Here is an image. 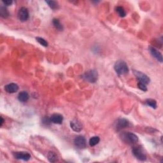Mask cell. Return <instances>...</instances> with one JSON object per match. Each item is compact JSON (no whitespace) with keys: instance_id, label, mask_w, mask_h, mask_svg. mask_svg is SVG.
<instances>
[{"instance_id":"obj_1","label":"cell","mask_w":163,"mask_h":163,"mask_svg":"<svg viewBox=\"0 0 163 163\" xmlns=\"http://www.w3.org/2000/svg\"><path fill=\"white\" fill-rule=\"evenodd\" d=\"M115 71L118 75H125L129 72V68L126 62L122 60L117 61L114 65Z\"/></svg>"},{"instance_id":"obj_2","label":"cell","mask_w":163,"mask_h":163,"mask_svg":"<svg viewBox=\"0 0 163 163\" xmlns=\"http://www.w3.org/2000/svg\"><path fill=\"white\" fill-rule=\"evenodd\" d=\"M133 155L140 161H145L146 155L143 149L141 146H135L132 150Z\"/></svg>"},{"instance_id":"obj_3","label":"cell","mask_w":163,"mask_h":163,"mask_svg":"<svg viewBox=\"0 0 163 163\" xmlns=\"http://www.w3.org/2000/svg\"><path fill=\"white\" fill-rule=\"evenodd\" d=\"M83 78L86 80L90 83H95L98 80V72L94 70H89L84 73Z\"/></svg>"},{"instance_id":"obj_4","label":"cell","mask_w":163,"mask_h":163,"mask_svg":"<svg viewBox=\"0 0 163 163\" xmlns=\"http://www.w3.org/2000/svg\"><path fill=\"white\" fill-rule=\"evenodd\" d=\"M122 140L129 144H135L138 141V137L133 133H124L122 134Z\"/></svg>"},{"instance_id":"obj_5","label":"cell","mask_w":163,"mask_h":163,"mask_svg":"<svg viewBox=\"0 0 163 163\" xmlns=\"http://www.w3.org/2000/svg\"><path fill=\"white\" fill-rule=\"evenodd\" d=\"M134 74L135 75L136 78H138V80H139V82L143 83L145 84V85H146V84H149L150 83V80L149 77L146 75H145V73H141V71H139L134 70Z\"/></svg>"},{"instance_id":"obj_6","label":"cell","mask_w":163,"mask_h":163,"mask_svg":"<svg viewBox=\"0 0 163 163\" xmlns=\"http://www.w3.org/2000/svg\"><path fill=\"white\" fill-rule=\"evenodd\" d=\"M29 10L27 8L22 7L20 8L18 12V18L19 19L22 21V22H25L29 19Z\"/></svg>"},{"instance_id":"obj_7","label":"cell","mask_w":163,"mask_h":163,"mask_svg":"<svg viewBox=\"0 0 163 163\" xmlns=\"http://www.w3.org/2000/svg\"><path fill=\"white\" fill-rule=\"evenodd\" d=\"M74 144L78 149H85L87 144L86 140L83 136H78L74 140Z\"/></svg>"},{"instance_id":"obj_8","label":"cell","mask_w":163,"mask_h":163,"mask_svg":"<svg viewBox=\"0 0 163 163\" xmlns=\"http://www.w3.org/2000/svg\"><path fill=\"white\" fill-rule=\"evenodd\" d=\"M15 159L19 160H23L28 161L31 159V155L28 152H16L13 153Z\"/></svg>"},{"instance_id":"obj_9","label":"cell","mask_w":163,"mask_h":163,"mask_svg":"<svg viewBox=\"0 0 163 163\" xmlns=\"http://www.w3.org/2000/svg\"><path fill=\"white\" fill-rule=\"evenodd\" d=\"M130 125V122L125 119H119L115 123V128L117 131L126 128Z\"/></svg>"},{"instance_id":"obj_10","label":"cell","mask_w":163,"mask_h":163,"mask_svg":"<svg viewBox=\"0 0 163 163\" xmlns=\"http://www.w3.org/2000/svg\"><path fill=\"white\" fill-rule=\"evenodd\" d=\"M5 90L8 93H15L18 91L19 86L15 83H10L5 86Z\"/></svg>"},{"instance_id":"obj_11","label":"cell","mask_w":163,"mask_h":163,"mask_svg":"<svg viewBox=\"0 0 163 163\" xmlns=\"http://www.w3.org/2000/svg\"><path fill=\"white\" fill-rule=\"evenodd\" d=\"M149 50H150V54H152V56H153L154 57H155V58L157 61L161 62H162V54L158 50H157L156 49H155L154 47H149Z\"/></svg>"},{"instance_id":"obj_12","label":"cell","mask_w":163,"mask_h":163,"mask_svg":"<svg viewBox=\"0 0 163 163\" xmlns=\"http://www.w3.org/2000/svg\"><path fill=\"white\" fill-rule=\"evenodd\" d=\"M50 119V121L52 123L57 124H61L63 121V117L61 114L54 113L51 115Z\"/></svg>"},{"instance_id":"obj_13","label":"cell","mask_w":163,"mask_h":163,"mask_svg":"<svg viewBox=\"0 0 163 163\" xmlns=\"http://www.w3.org/2000/svg\"><path fill=\"white\" fill-rule=\"evenodd\" d=\"M71 128L75 132H80L82 129V125L77 120H73L70 122Z\"/></svg>"},{"instance_id":"obj_14","label":"cell","mask_w":163,"mask_h":163,"mask_svg":"<svg viewBox=\"0 0 163 163\" xmlns=\"http://www.w3.org/2000/svg\"><path fill=\"white\" fill-rule=\"evenodd\" d=\"M29 98V94L26 91L20 92L18 95V99L20 102L23 103L27 102L28 101Z\"/></svg>"},{"instance_id":"obj_15","label":"cell","mask_w":163,"mask_h":163,"mask_svg":"<svg viewBox=\"0 0 163 163\" xmlns=\"http://www.w3.org/2000/svg\"><path fill=\"white\" fill-rule=\"evenodd\" d=\"M47 159L50 162H57L59 160L58 155L54 152H49L48 154H47Z\"/></svg>"},{"instance_id":"obj_16","label":"cell","mask_w":163,"mask_h":163,"mask_svg":"<svg viewBox=\"0 0 163 163\" xmlns=\"http://www.w3.org/2000/svg\"><path fill=\"white\" fill-rule=\"evenodd\" d=\"M0 15H1V16L3 18L6 19L9 17L10 14L8 11V10L6 8H5V7L2 6L1 7H0Z\"/></svg>"},{"instance_id":"obj_17","label":"cell","mask_w":163,"mask_h":163,"mask_svg":"<svg viewBox=\"0 0 163 163\" xmlns=\"http://www.w3.org/2000/svg\"><path fill=\"white\" fill-rule=\"evenodd\" d=\"M100 138L98 136H93L90 140H89V145L91 146H94L99 143Z\"/></svg>"},{"instance_id":"obj_18","label":"cell","mask_w":163,"mask_h":163,"mask_svg":"<svg viewBox=\"0 0 163 163\" xmlns=\"http://www.w3.org/2000/svg\"><path fill=\"white\" fill-rule=\"evenodd\" d=\"M52 23H53V25L54 26V27L57 29H58L59 31H62L63 30V26L61 24L60 21L58 19H54L53 20H52Z\"/></svg>"},{"instance_id":"obj_19","label":"cell","mask_w":163,"mask_h":163,"mask_svg":"<svg viewBox=\"0 0 163 163\" xmlns=\"http://www.w3.org/2000/svg\"><path fill=\"white\" fill-rule=\"evenodd\" d=\"M115 10H116L117 13L119 14L120 17H124L126 15V13L124 10V8L122 7H117L116 8H115Z\"/></svg>"},{"instance_id":"obj_20","label":"cell","mask_w":163,"mask_h":163,"mask_svg":"<svg viewBox=\"0 0 163 163\" xmlns=\"http://www.w3.org/2000/svg\"><path fill=\"white\" fill-rule=\"evenodd\" d=\"M145 103L147 105H149V106H150L152 108L155 109L157 108V103L154 99H147V100H146Z\"/></svg>"},{"instance_id":"obj_21","label":"cell","mask_w":163,"mask_h":163,"mask_svg":"<svg viewBox=\"0 0 163 163\" xmlns=\"http://www.w3.org/2000/svg\"><path fill=\"white\" fill-rule=\"evenodd\" d=\"M46 3L52 9H57L59 7L58 3L55 1H46Z\"/></svg>"},{"instance_id":"obj_22","label":"cell","mask_w":163,"mask_h":163,"mask_svg":"<svg viewBox=\"0 0 163 163\" xmlns=\"http://www.w3.org/2000/svg\"><path fill=\"white\" fill-rule=\"evenodd\" d=\"M36 40H37V41L38 42V43L40 44H41V45H43L45 47H48V45H49L48 42H47L45 40H44V38H40V37H36Z\"/></svg>"},{"instance_id":"obj_23","label":"cell","mask_w":163,"mask_h":163,"mask_svg":"<svg viewBox=\"0 0 163 163\" xmlns=\"http://www.w3.org/2000/svg\"><path fill=\"white\" fill-rule=\"evenodd\" d=\"M138 88L140 89H141V91H147V89H146V87L145 86V84H144L143 83L138 82Z\"/></svg>"},{"instance_id":"obj_24","label":"cell","mask_w":163,"mask_h":163,"mask_svg":"<svg viewBox=\"0 0 163 163\" xmlns=\"http://www.w3.org/2000/svg\"><path fill=\"white\" fill-rule=\"evenodd\" d=\"M3 3L7 5V6H10V5H11L13 3L12 1H10V0H7V1H3Z\"/></svg>"},{"instance_id":"obj_25","label":"cell","mask_w":163,"mask_h":163,"mask_svg":"<svg viewBox=\"0 0 163 163\" xmlns=\"http://www.w3.org/2000/svg\"><path fill=\"white\" fill-rule=\"evenodd\" d=\"M3 122H4V120H3V117H1V126H2V125H3Z\"/></svg>"}]
</instances>
